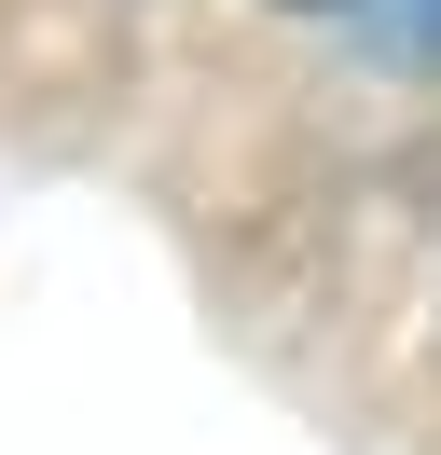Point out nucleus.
<instances>
[{"instance_id":"2","label":"nucleus","mask_w":441,"mask_h":455,"mask_svg":"<svg viewBox=\"0 0 441 455\" xmlns=\"http://www.w3.org/2000/svg\"><path fill=\"white\" fill-rule=\"evenodd\" d=\"M290 14H373V0H290Z\"/></svg>"},{"instance_id":"1","label":"nucleus","mask_w":441,"mask_h":455,"mask_svg":"<svg viewBox=\"0 0 441 455\" xmlns=\"http://www.w3.org/2000/svg\"><path fill=\"white\" fill-rule=\"evenodd\" d=\"M358 28H373V42H386L400 69H441V0H373Z\"/></svg>"}]
</instances>
